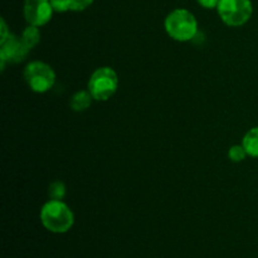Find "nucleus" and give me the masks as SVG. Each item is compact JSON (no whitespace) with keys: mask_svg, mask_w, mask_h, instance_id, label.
Returning a JSON list of instances; mask_svg holds the SVG:
<instances>
[{"mask_svg":"<svg viewBox=\"0 0 258 258\" xmlns=\"http://www.w3.org/2000/svg\"><path fill=\"white\" fill-rule=\"evenodd\" d=\"M40 222L47 231L62 234L73 227L75 214L64 202L49 199L40 209Z\"/></svg>","mask_w":258,"mask_h":258,"instance_id":"nucleus-1","label":"nucleus"},{"mask_svg":"<svg viewBox=\"0 0 258 258\" xmlns=\"http://www.w3.org/2000/svg\"><path fill=\"white\" fill-rule=\"evenodd\" d=\"M165 32L176 42H190L198 34V22L191 12L186 9H174L164 22Z\"/></svg>","mask_w":258,"mask_h":258,"instance_id":"nucleus-2","label":"nucleus"},{"mask_svg":"<svg viewBox=\"0 0 258 258\" xmlns=\"http://www.w3.org/2000/svg\"><path fill=\"white\" fill-rule=\"evenodd\" d=\"M118 88V76L111 67H100L91 75L87 90L95 101H108Z\"/></svg>","mask_w":258,"mask_h":258,"instance_id":"nucleus-3","label":"nucleus"},{"mask_svg":"<svg viewBox=\"0 0 258 258\" xmlns=\"http://www.w3.org/2000/svg\"><path fill=\"white\" fill-rule=\"evenodd\" d=\"M217 12L224 24L238 28L251 19L253 5L251 0H221L217 7Z\"/></svg>","mask_w":258,"mask_h":258,"instance_id":"nucleus-4","label":"nucleus"},{"mask_svg":"<svg viewBox=\"0 0 258 258\" xmlns=\"http://www.w3.org/2000/svg\"><path fill=\"white\" fill-rule=\"evenodd\" d=\"M24 80L33 92L45 93L54 86L55 72L48 63L33 60L25 67Z\"/></svg>","mask_w":258,"mask_h":258,"instance_id":"nucleus-5","label":"nucleus"},{"mask_svg":"<svg viewBox=\"0 0 258 258\" xmlns=\"http://www.w3.org/2000/svg\"><path fill=\"white\" fill-rule=\"evenodd\" d=\"M29 48L23 43L22 38L14 34L8 35L7 39L0 42V60H2V70H4L7 63H19L27 58Z\"/></svg>","mask_w":258,"mask_h":258,"instance_id":"nucleus-6","label":"nucleus"},{"mask_svg":"<svg viewBox=\"0 0 258 258\" xmlns=\"http://www.w3.org/2000/svg\"><path fill=\"white\" fill-rule=\"evenodd\" d=\"M53 8L50 0H25L23 13L28 24L43 27L52 19Z\"/></svg>","mask_w":258,"mask_h":258,"instance_id":"nucleus-7","label":"nucleus"},{"mask_svg":"<svg viewBox=\"0 0 258 258\" xmlns=\"http://www.w3.org/2000/svg\"><path fill=\"white\" fill-rule=\"evenodd\" d=\"M242 145H243L247 155L251 158H258V126L247 131L242 140Z\"/></svg>","mask_w":258,"mask_h":258,"instance_id":"nucleus-8","label":"nucleus"},{"mask_svg":"<svg viewBox=\"0 0 258 258\" xmlns=\"http://www.w3.org/2000/svg\"><path fill=\"white\" fill-rule=\"evenodd\" d=\"M92 95L90 93V91H78L73 95L72 100H71V108L76 112H82L86 111L92 103Z\"/></svg>","mask_w":258,"mask_h":258,"instance_id":"nucleus-9","label":"nucleus"},{"mask_svg":"<svg viewBox=\"0 0 258 258\" xmlns=\"http://www.w3.org/2000/svg\"><path fill=\"white\" fill-rule=\"evenodd\" d=\"M20 38H22L23 43H24V44L27 45L29 49H33V48H34L35 45L40 42L39 27H35V25L29 24L24 30H23Z\"/></svg>","mask_w":258,"mask_h":258,"instance_id":"nucleus-10","label":"nucleus"},{"mask_svg":"<svg viewBox=\"0 0 258 258\" xmlns=\"http://www.w3.org/2000/svg\"><path fill=\"white\" fill-rule=\"evenodd\" d=\"M247 153L246 150H244L243 145H233L229 148L228 150V159L231 161H233V163H241V161H243L244 159H246Z\"/></svg>","mask_w":258,"mask_h":258,"instance_id":"nucleus-11","label":"nucleus"},{"mask_svg":"<svg viewBox=\"0 0 258 258\" xmlns=\"http://www.w3.org/2000/svg\"><path fill=\"white\" fill-rule=\"evenodd\" d=\"M66 196V186L62 181H54L49 185V197L50 199L62 201Z\"/></svg>","mask_w":258,"mask_h":258,"instance_id":"nucleus-12","label":"nucleus"},{"mask_svg":"<svg viewBox=\"0 0 258 258\" xmlns=\"http://www.w3.org/2000/svg\"><path fill=\"white\" fill-rule=\"evenodd\" d=\"M50 5L57 13H66L71 10V0H50Z\"/></svg>","mask_w":258,"mask_h":258,"instance_id":"nucleus-13","label":"nucleus"},{"mask_svg":"<svg viewBox=\"0 0 258 258\" xmlns=\"http://www.w3.org/2000/svg\"><path fill=\"white\" fill-rule=\"evenodd\" d=\"M95 0H71V10L72 12H83L90 5L93 4Z\"/></svg>","mask_w":258,"mask_h":258,"instance_id":"nucleus-14","label":"nucleus"},{"mask_svg":"<svg viewBox=\"0 0 258 258\" xmlns=\"http://www.w3.org/2000/svg\"><path fill=\"white\" fill-rule=\"evenodd\" d=\"M197 2H198L201 7L206 8V9H214V8L217 9L221 0H197Z\"/></svg>","mask_w":258,"mask_h":258,"instance_id":"nucleus-15","label":"nucleus"},{"mask_svg":"<svg viewBox=\"0 0 258 258\" xmlns=\"http://www.w3.org/2000/svg\"><path fill=\"white\" fill-rule=\"evenodd\" d=\"M10 33L8 32V27H7V23H5L4 19H2V39H0V42H3L4 39H7L8 35H9Z\"/></svg>","mask_w":258,"mask_h":258,"instance_id":"nucleus-16","label":"nucleus"}]
</instances>
